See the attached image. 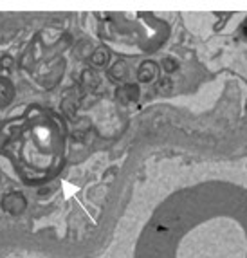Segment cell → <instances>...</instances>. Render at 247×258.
Returning a JSON list of instances; mask_svg holds the SVG:
<instances>
[{"label": "cell", "instance_id": "1", "mask_svg": "<svg viewBox=\"0 0 247 258\" xmlns=\"http://www.w3.org/2000/svg\"><path fill=\"white\" fill-rule=\"evenodd\" d=\"M135 258H247V181L191 179L162 201Z\"/></svg>", "mask_w": 247, "mask_h": 258}, {"label": "cell", "instance_id": "2", "mask_svg": "<svg viewBox=\"0 0 247 258\" xmlns=\"http://www.w3.org/2000/svg\"><path fill=\"white\" fill-rule=\"evenodd\" d=\"M2 210L8 213V215H22L27 208V199L24 197L20 191H9L2 197V203H0Z\"/></svg>", "mask_w": 247, "mask_h": 258}, {"label": "cell", "instance_id": "3", "mask_svg": "<svg viewBox=\"0 0 247 258\" xmlns=\"http://www.w3.org/2000/svg\"><path fill=\"white\" fill-rule=\"evenodd\" d=\"M15 99V85L8 78H0V108H6Z\"/></svg>", "mask_w": 247, "mask_h": 258}, {"label": "cell", "instance_id": "4", "mask_svg": "<svg viewBox=\"0 0 247 258\" xmlns=\"http://www.w3.org/2000/svg\"><path fill=\"white\" fill-rule=\"evenodd\" d=\"M15 65V58L11 54H2V58H0V67L2 69H11Z\"/></svg>", "mask_w": 247, "mask_h": 258}, {"label": "cell", "instance_id": "5", "mask_svg": "<svg viewBox=\"0 0 247 258\" xmlns=\"http://www.w3.org/2000/svg\"><path fill=\"white\" fill-rule=\"evenodd\" d=\"M107 60V51H98L94 56V61L96 63H103V61Z\"/></svg>", "mask_w": 247, "mask_h": 258}, {"label": "cell", "instance_id": "6", "mask_svg": "<svg viewBox=\"0 0 247 258\" xmlns=\"http://www.w3.org/2000/svg\"><path fill=\"white\" fill-rule=\"evenodd\" d=\"M0 203H2V201H0Z\"/></svg>", "mask_w": 247, "mask_h": 258}]
</instances>
